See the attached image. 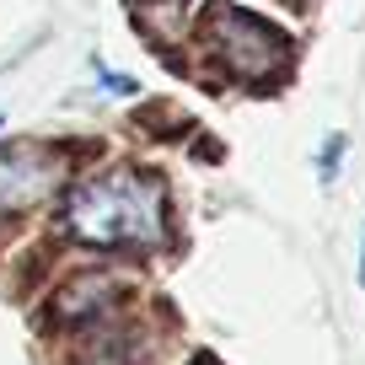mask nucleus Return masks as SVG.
<instances>
[{"mask_svg": "<svg viewBox=\"0 0 365 365\" xmlns=\"http://www.w3.org/2000/svg\"><path fill=\"white\" fill-rule=\"evenodd\" d=\"M65 231L86 247H161L167 242V199L161 182L135 167L86 178L65 199Z\"/></svg>", "mask_w": 365, "mask_h": 365, "instance_id": "nucleus-1", "label": "nucleus"}, {"mask_svg": "<svg viewBox=\"0 0 365 365\" xmlns=\"http://www.w3.org/2000/svg\"><path fill=\"white\" fill-rule=\"evenodd\" d=\"M205 43L220 54V65L231 70L237 81H274L279 70L290 65V38L279 33L274 22L242 11V6H210L205 16Z\"/></svg>", "mask_w": 365, "mask_h": 365, "instance_id": "nucleus-2", "label": "nucleus"}, {"mask_svg": "<svg viewBox=\"0 0 365 365\" xmlns=\"http://www.w3.org/2000/svg\"><path fill=\"white\" fill-rule=\"evenodd\" d=\"M182 6H188V0H135V22L145 27L156 43H167L182 27Z\"/></svg>", "mask_w": 365, "mask_h": 365, "instance_id": "nucleus-3", "label": "nucleus"}, {"mask_svg": "<svg viewBox=\"0 0 365 365\" xmlns=\"http://www.w3.org/2000/svg\"><path fill=\"white\" fill-rule=\"evenodd\" d=\"M339 156H344V140L333 135L328 145H322V178H333V172H339Z\"/></svg>", "mask_w": 365, "mask_h": 365, "instance_id": "nucleus-4", "label": "nucleus"}, {"mask_svg": "<svg viewBox=\"0 0 365 365\" xmlns=\"http://www.w3.org/2000/svg\"><path fill=\"white\" fill-rule=\"evenodd\" d=\"M360 285H365V252H360Z\"/></svg>", "mask_w": 365, "mask_h": 365, "instance_id": "nucleus-5", "label": "nucleus"}]
</instances>
